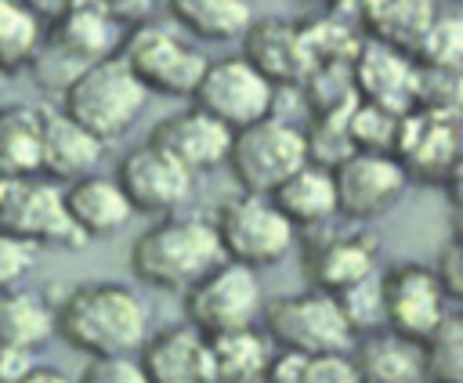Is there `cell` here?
I'll return each mask as SVG.
<instances>
[{"label": "cell", "mask_w": 463, "mask_h": 383, "mask_svg": "<svg viewBox=\"0 0 463 383\" xmlns=\"http://www.w3.org/2000/svg\"><path fill=\"white\" fill-rule=\"evenodd\" d=\"M434 18V0H365L358 14V33L365 40L394 47V51H412V43L423 36V29Z\"/></svg>", "instance_id": "cell-24"}, {"label": "cell", "mask_w": 463, "mask_h": 383, "mask_svg": "<svg viewBox=\"0 0 463 383\" xmlns=\"http://www.w3.org/2000/svg\"><path fill=\"white\" fill-rule=\"evenodd\" d=\"M351 79L358 90V101H369L391 116L412 112V79L416 65L405 51L362 40V47L351 58Z\"/></svg>", "instance_id": "cell-17"}, {"label": "cell", "mask_w": 463, "mask_h": 383, "mask_svg": "<svg viewBox=\"0 0 463 383\" xmlns=\"http://www.w3.org/2000/svg\"><path fill=\"white\" fill-rule=\"evenodd\" d=\"M362 383H416L423 376V361H420V343L394 336L391 329L369 332L358 347V354H351Z\"/></svg>", "instance_id": "cell-25"}, {"label": "cell", "mask_w": 463, "mask_h": 383, "mask_svg": "<svg viewBox=\"0 0 463 383\" xmlns=\"http://www.w3.org/2000/svg\"><path fill=\"white\" fill-rule=\"evenodd\" d=\"M380 275H383V329H391L394 336L420 343L452 311V300L445 296L441 282L427 264L405 260Z\"/></svg>", "instance_id": "cell-13"}, {"label": "cell", "mask_w": 463, "mask_h": 383, "mask_svg": "<svg viewBox=\"0 0 463 383\" xmlns=\"http://www.w3.org/2000/svg\"><path fill=\"white\" fill-rule=\"evenodd\" d=\"M206 347H210L213 383H253L264 376V365L271 358L268 336H260L253 325L206 336Z\"/></svg>", "instance_id": "cell-28"}, {"label": "cell", "mask_w": 463, "mask_h": 383, "mask_svg": "<svg viewBox=\"0 0 463 383\" xmlns=\"http://www.w3.org/2000/svg\"><path fill=\"white\" fill-rule=\"evenodd\" d=\"M148 145H156L159 152H166L174 163H181L188 173L199 177V173L224 166L232 130L224 123H217L210 112L192 105V108H181V112H170L166 119H159L148 134Z\"/></svg>", "instance_id": "cell-15"}, {"label": "cell", "mask_w": 463, "mask_h": 383, "mask_svg": "<svg viewBox=\"0 0 463 383\" xmlns=\"http://www.w3.org/2000/svg\"><path fill=\"white\" fill-rule=\"evenodd\" d=\"M224 163L232 166V177L239 181L242 192L271 195L293 170H300L307 163L304 130H297L293 123H286L271 112L242 130H232Z\"/></svg>", "instance_id": "cell-6"}, {"label": "cell", "mask_w": 463, "mask_h": 383, "mask_svg": "<svg viewBox=\"0 0 463 383\" xmlns=\"http://www.w3.org/2000/svg\"><path fill=\"white\" fill-rule=\"evenodd\" d=\"M109 11L98 0H72L58 18H51V29H43L40 54H61L72 61V72L116 54V33H112Z\"/></svg>", "instance_id": "cell-18"}, {"label": "cell", "mask_w": 463, "mask_h": 383, "mask_svg": "<svg viewBox=\"0 0 463 383\" xmlns=\"http://www.w3.org/2000/svg\"><path fill=\"white\" fill-rule=\"evenodd\" d=\"M300 47H304L307 69H315V65H344L362 47V36H358L354 25L326 14L318 22H300Z\"/></svg>", "instance_id": "cell-31"}, {"label": "cell", "mask_w": 463, "mask_h": 383, "mask_svg": "<svg viewBox=\"0 0 463 383\" xmlns=\"http://www.w3.org/2000/svg\"><path fill=\"white\" fill-rule=\"evenodd\" d=\"M242 58L271 87H300L307 61L300 47V22L289 18H253L242 33Z\"/></svg>", "instance_id": "cell-20"}, {"label": "cell", "mask_w": 463, "mask_h": 383, "mask_svg": "<svg viewBox=\"0 0 463 383\" xmlns=\"http://www.w3.org/2000/svg\"><path fill=\"white\" fill-rule=\"evenodd\" d=\"M376 264H380V246L362 224H351L344 231H326L304 249V275L311 289L322 293H340L344 285L376 271Z\"/></svg>", "instance_id": "cell-16"}, {"label": "cell", "mask_w": 463, "mask_h": 383, "mask_svg": "<svg viewBox=\"0 0 463 383\" xmlns=\"http://www.w3.org/2000/svg\"><path fill=\"white\" fill-rule=\"evenodd\" d=\"M420 361L430 383H463V318L456 311H449L441 325L420 340Z\"/></svg>", "instance_id": "cell-32"}, {"label": "cell", "mask_w": 463, "mask_h": 383, "mask_svg": "<svg viewBox=\"0 0 463 383\" xmlns=\"http://www.w3.org/2000/svg\"><path fill=\"white\" fill-rule=\"evenodd\" d=\"M304 383H362V372L351 358V350H326L307 358Z\"/></svg>", "instance_id": "cell-38"}, {"label": "cell", "mask_w": 463, "mask_h": 383, "mask_svg": "<svg viewBox=\"0 0 463 383\" xmlns=\"http://www.w3.org/2000/svg\"><path fill=\"white\" fill-rule=\"evenodd\" d=\"M351 336H369V332H380L383 329V275L380 267L362 275L358 282L344 285L340 293H333Z\"/></svg>", "instance_id": "cell-33"}, {"label": "cell", "mask_w": 463, "mask_h": 383, "mask_svg": "<svg viewBox=\"0 0 463 383\" xmlns=\"http://www.w3.org/2000/svg\"><path fill=\"white\" fill-rule=\"evenodd\" d=\"M116 54L145 90L166 98H192L206 69V54L192 40H184L166 22H148V18L134 22V29L123 36Z\"/></svg>", "instance_id": "cell-4"}, {"label": "cell", "mask_w": 463, "mask_h": 383, "mask_svg": "<svg viewBox=\"0 0 463 383\" xmlns=\"http://www.w3.org/2000/svg\"><path fill=\"white\" fill-rule=\"evenodd\" d=\"M275 94H279V87H271L239 54V58L206 61V69H203V76L192 90V105L210 112L228 130H242V126L275 112Z\"/></svg>", "instance_id": "cell-10"}, {"label": "cell", "mask_w": 463, "mask_h": 383, "mask_svg": "<svg viewBox=\"0 0 463 383\" xmlns=\"http://www.w3.org/2000/svg\"><path fill=\"white\" fill-rule=\"evenodd\" d=\"M275 210L289 220V228H326L336 217V192H333V173L318 163H304L293 170L271 195Z\"/></svg>", "instance_id": "cell-23"}, {"label": "cell", "mask_w": 463, "mask_h": 383, "mask_svg": "<svg viewBox=\"0 0 463 383\" xmlns=\"http://www.w3.org/2000/svg\"><path fill=\"white\" fill-rule=\"evenodd\" d=\"M307 358H311V354H300V350H286V347H279V354H271V358H268L260 383H304Z\"/></svg>", "instance_id": "cell-42"}, {"label": "cell", "mask_w": 463, "mask_h": 383, "mask_svg": "<svg viewBox=\"0 0 463 383\" xmlns=\"http://www.w3.org/2000/svg\"><path fill=\"white\" fill-rule=\"evenodd\" d=\"M391 155L402 166L405 181L441 188L452 173H459V116H441L423 108L398 116Z\"/></svg>", "instance_id": "cell-12"}, {"label": "cell", "mask_w": 463, "mask_h": 383, "mask_svg": "<svg viewBox=\"0 0 463 383\" xmlns=\"http://www.w3.org/2000/svg\"><path fill=\"white\" fill-rule=\"evenodd\" d=\"M33 369V354L18 347H0V383H18Z\"/></svg>", "instance_id": "cell-43"}, {"label": "cell", "mask_w": 463, "mask_h": 383, "mask_svg": "<svg viewBox=\"0 0 463 383\" xmlns=\"http://www.w3.org/2000/svg\"><path fill=\"white\" fill-rule=\"evenodd\" d=\"M25 4H29V7L36 11V18L43 22V18H58L72 0H25Z\"/></svg>", "instance_id": "cell-46"}, {"label": "cell", "mask_w": 463, "mask_h": 383, "mask_svg": "<svg viewBox=\"0 0 463 383\" xmlns=\"http://www.w3.org/2000/svg\"><path fill=\"white\" fill-rule=\"evenodd\" d=\"M145 87L130 76L119 54L76 69L61 87V112L101 145L123 137L145 112Z\"/></svg>", "instance_id": "cell-3"}, {"label": "cell", "mask_w": 463, "mask_h": 383, "mask_svg": "<svg viewBox=\"0 0 463 383\" xmlns=\"http://www.w3.org/2000/svg\"><path fill=\"white\" fill-rule=\"evenodd\" d=\"M36 260V246L0 231V289H11V285H22V278L29 275Z\"/></svg>", "instance_id": "cell-40"}, {"label": "cell", "mask_w": 463, "mask_h": 383, "mask_svg": "<svg viewBox=\"0 0 463 383\" xmlns=\"http://www.w3.org/2000/svg\"><path fill=\"white\" fill-rule=\"evenodd\" d=\"M210 224L217 231L224 260L246 264L253 271L279 264L293 249V235H297L289 220L275 210V202L257 192H239L224 199L210 217Z\"/></svg>", "instance_id": "cell-5"}, {"label": "cell", "mask_w": 463, "mask_h": 383, "mask_svg": "<svg viewBox=\"0 0 463 383\" xmlns=\"http://www.w3.org/2000/svg\"><path fill=\"white\" fill-rule=\"evenodd\" d=\"M18 383H76V379H69L61 369H51V365H33Z\"/></svg>", "instance_id": "cell-45"}, {"label": "cell", "mask_w": 463, "mask_h": 383, "mask_svg": "<svg viewBox=\"0 0 463 383\" xmlns=\"http://www.w3.org/2000/svg\"><path fill=\"white\" fill-rule=\"evenodd\" d=\"M430 271H434V278L441 282L445 296L456 304V300L463 296V264H459V238H456V235L438 249V257H434Z\"/></svg>", "instance_id": "cell-41"}, {"label": "cell", "mask_w": 463, "mask_h": 383, "mask_svg": "<svg viewBox=\"0 0 463 383\" xmlns=\"http://www.w3.org/2000/svg\"><path fill=\"white\" fill-rule=\"evenodd\" d=\"M61 199H65V213H69L72 228L83 235V242L109 238V235L123 231L134 217V206L127 202L116 177H101V173L76 177V181H69Z\"/></svg>", "instance_id": "cell-21"}, {"label": "cell", "mask_w": 463, "mask_h": 383, "mask_svg": "<svg viewBox=\"0 0 463 383\" xmlns=\"http://www.w3.org/2000/svg\"><path fill=\"white\" fill-rule=\"evenodd\" d=\"M347 112L344 116H311V126L304 130V145H307V163L318 166H336L344 155H351V141H347Z\"/></svg>", "instance_id": "cell-37"}, {"label": "cell", "mask_w": 463, "mask_h": 383, "mask_svg": "<svg viewBox=\"0 0 463 383\" xmlns=\"http://www.w3.org/2000/svg\"><path fill=\"white\" fill-rule=\"evenodd\" d=\"M137 365L148 383H213L206 336L192 325H174L156 336H145Z\"/></svg>", "instance_id": "cell-19"}, {"label": "cell", "mask_w": 463, "mask_h": 383, "mask_svg": "<svg viewBox=\"0 0 463 383\" xmlns=\"http://www.w3.org/2000/svg\"><path fill=\"white\" fill-rule=\"evenodd\" d=\"M105 145L87 134L76 119H69L61 108L58 112H43V145H40V173L51 181H76L94 173V166L101 163Z\"/></svg>", "instance_id": "cell-22"}, {"label": "cell", "mask_w": 463, "mask_h": 383, "mask_svg": "<svg viewBox=\"0 0 463 383\" xmlns=\"http://www.w3.org/2000/svg\"><path fill=\"white\" fill-rule=\"evenodd\" d=\"M54 332L87 358L137 354L148 336V307L130 285L80 282L54 307Z\"/></svg>", "instance_id": "cell-1"}, {"label": "cell", "mask_w": 463, "mask_h": 383, "mask_svg": "<svg viewBox=\"0 0 463 383\" xmlns=\"http://www.w3.org/2000/svg\"><path fill=\"white\" fill-rule=\"evenodd\" d=\"M43 22L25 0H0V76L22 72L36 61Z\"/></svg>", "instance_id": "cell-30"}, {"label": "cell", "mask_w": 463, "mask_h": 383, "mask_svg": "<svg viewBox=\"0 0 463 383\" xmlns=\"http://www.w3.org/2000/svg\"><path fill=\"white\" fill-rule=\"evenodd\" d=\"M109 18H130V22H145V11H148V0H98Z\"/></svg>", "instance_id": "cell-44"}, {"label": "cell", "mask_w": 463, "mask_h": 383, "mask_svg": "<svg viewBox=\"0 0 463 383\" xmlns=\"http://www.w3.org/2000/svg\"><path fill=\"white\" fill-rule=\"evenodd\" d=\"M260 311H264V336L286 350L326 354V350H351L354 343L333 293L304 289V293L275 296Z\"/></svg>", "instance_id": "cell-9"}, {"label": "cell", "mask_w": 463, "mask_h": 383, "mask_svg": "<svg viewBox=\"0 0 463 383\" xmlns=\"http://www.w3.org/2000/svg\"><path fill=\"white\" fill-rule=\"evenodd\" d=\"M40 145H43V112L29 105L0 108V177L40 173Z\"/></svg>", "instance_id": "cell-27"}, {"label": "cell", "mask_w": 463, "mask_h": 383, "mask_svg": "<svg viewBox=\"0 0 463 383\" xmlns=\"http://www.w3.org/2000/svg\"><path fill=\"white\" fill-rule=\"evenodd\" d=\"M166 11L199 40H235L253 22L250 0H166Z\"/></svg>", "instance_id": "cell-29"}, {"label": "cell", "mask_w": 463, "mask_h": 383, "mask_svg": "<svg viewBox=\"0 0 463 383\" xmlns=\"http://www.w3.org/2000/svg\"><path fill=\"white\" fill-rule=\"evenodd\" d=\"M459 101H463L459 69H423V65H416L412 108L441 112V116H459Z\"/></svg>", "instance_id": "cell-35"}, {"label": "cell", "mask_w": 463, "mask_h": 383, "mask_svg": "<svg viewBox=\"0 0 463 383\" xmlns=\"http://www.w3.org/2000/svg\"><path fill=\"white\" fill-rule=\"evenodd\" d=\"M184 318L203 336H221L232 329H250L260 314V278L253 267L221 260L184 293Z\"/></svg>", "instance_id": "cell-8"}, {"label": "cell", "mask_w": 463, "mask_h": 383, "mask_svg": "<svg viewBox=\"0 0 463 383\" xmlns=\"http://www.w3.org/2000/svg\"><path fill=\"white\" fill-rule=\"evenodd\" d=\"M347 141L354 152H391L394 148V130H398V116L369 105V101H354V108L347 112Z\"/></svg>", "instance_id": "cell-36"}, {"label": "cell", "mask_w": 463, "mask_h": 383, "mask_svg": "<svg viewBox=\"0 0 463 383\" xmlns=\"http://www.w3.org/2000/svg\"><path fill=\"white\" fill-rule=\"evenodd\" d=\"M224 260L210 217L170 213L145 228L130 246V271L163 293H184Z\"/></svg>", "instance_id": "cell-2"}, {"label": "cell", "mask_w": 463, "mask_h": 383, "mask_svg": "<svg viewBox=\"0 0 463 383\" xmlns=\"http://www.w3.org/2000/svg\"><path fill=\"white\" fill-rule=\"evenodd\" d=\"M409 58L423 69H463V22L456 14H434Z\"/></svg>", "instance_id": "cell-34"}, {"label": "cell", "mask_w": 463, "mask_h": 383, "mask_svg": "<svg viewBox=\"0 0 463 383\" xmlns=\"http://www.w3.org/2000/svg\"><path fill=\"white\" fill-rule=\"evenodd\" d=\"M116 184L123 188L134 213L170 217L192 199L195 173H188L181 163H174L166 152H159L156 145L145 141L119 159Z\"/></svg>", "instance_id": "cell-14"}, {"label": "cell", "mask_w": 463, "mask_h": 383, "mask_svg": "<svg viewBox=\"0 0 463 383\" xmlns=\"http://www.w3.org/2000/svg\"><path fill=\"white\" fill-rule=\"evenodd\" d=\"M329 173L336 192V217H347L351 224H369L391 213L409 188L391 152H351L329 166Z\"/></svg>", "instance_id": "cell-11"}, {"label": "cell", "mask_w": 463, "mask_h": 383, "mask_svg": "<svg viewBox=\"0 0 463 383\" xmlns=\"http://www.w3.org/2000/svg\"><path fill=\"white\" fill-rule=\"evenodd\" d=\"M253 383H260V379H253Z\"/></svg>", "instance_id": "cell-47"}, {"label": "cell", "mask_w": 463, "mask_h": 383, "mask_svg": "<svg viewBox=\"0 0 463 383\" xmlns=\"http://www.w3.org/2000/svg\"><path fill=\"white\" fill-rule=\"evenodd\" d=\"M0 231L29 242V246H54V249H80L83 235L72 228L65 213V199L58 181L33 173V177H0Z\"/></svg>", "instance_id": "cell-7"}, {"label": "cell", "mask_w": 463, "mask_h": 383, "mask_svg": "<svg viewBox=\"0 0 463 383\" xmlns=\"http://www.w3.org/2000/svg\"><path fill=\"white\" fill-rule=\"evenodd\" d=\"M54 336V307H47L36 293L11 285L0 289V347L40 350Z\"/></svg>", "instance_id": "cell-26"}, {"label": "cell", "mask_w": 463, "mask_h": 383, "mask_svg": "<svg viewBox=\"0 0 463 383\" xmlns=\"http://www.w3.org/2000/svg\"><path fill=\"white\" fill-rule=\"evenodd\" d=\"M76 383H148L134 354L119 358H90Z\"/></svg>", "instance_id": "cell-39"}]
</instances>
